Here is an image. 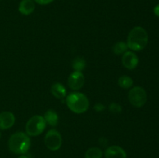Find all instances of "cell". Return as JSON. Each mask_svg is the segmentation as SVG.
<instances>
[{
    "label": "cell",
    "instance_id": "6",
    "mask_svg": "<svg viewBox=\"0 0 159 158\" xmlns=\"http://www.w3.org/2000/svg\"><path fill=\"white\" fill-rule=\"evenodd\" d=\"M44 143L47 148L51 151L58 150L62 145L61 135L56 129H51L45 135Z\"/></svg>",
    "mask_w": 159,
    "mask_h": 158
},
{
    "label": "cell",
    "instance_id": "1",
    "mask_svg": "<svg viewBox=\"0 0 159 158\" xmlns=\"http://www.w3.org/2000/svg\"><path fill=\"white\" fill-rule=\"evenodd\" d=\"M148 42V35L141 26H135L130 31L127 37V44L133 51H141L146 47Z\"/></svg>",
    "mask_w": 159,
    "mask_h": 158
},
{
    "label": "cell",
    "instance_id": "18",
    "mask_svg": "<svg viewBox=\"0 0 159 158\" xmlns=\"http://www.w3.org/2000/svg\"><path fill=\"white\" fill-rule=\"evenodd\" d=\"M109 110L114 114H118V113H120L122 112V107L120 104L113 102L109 105Z\"/></svg>",
    "mask_w": 159,
    "mask_h": 158
},
{
    "label": "cell",
    "instance_id": "15",
    "mask_svg": "<svg viewBox=\"0 0 159 158\" xmlns=\"http://www.w3.org/2000/svg\"><path fill=\"white\" fill-rule=\"evenodd\" d=\"M103 152L99 147H91L85 153V158H102Z\"/></svg>",
    "mask_w": 159,
    "mask_h": 158
},
{
    "label": "cell",
    "instance_id": "12",
    "mask_svg": "<svg viewBox=\"0 0 159 158\" xmlns=\"http://www.w3.org/2000/svg\"><path fill=\"white\" fill-rule=\"evenodd\" d=\"M43 119H44L45 122L47 124L52 127H55L57 125L59 121V117L57 113L54 110L49 109L44 113L43 116Z\"/></svg>",
    "mask_w": 159,
    "mask_h": 158
},
{
    "label": "cell",
    "instance_id": "11",
    "mask_svg": "<svg viewBox=\"0 0 159 158\" xmlns=\"http://www.w3.org/2000/svg\"><path fill=\"white\" fill-rule=\"evenodd\" d=\"M35 2L34 0H22L19 5V12L24 15H29L35 10Z\"/></svg>",
    "mask_w": 159,
    "mask_h": 158
},
{
    "label": "cell",
    "instance_id": "14",
    "mask_svg": "<svg viewBox=\"0 0 159 158\" xmlns=\"http://www.w3.org/2000/svg\"><path fill=\"white\" fill-rule=\"evenodd\" d=\"M134 81L130 77L127 75H123L118 79V85L121 88L128 89L133 86Z\"/></svg>",
    "mask_w": 159,
    "mask_h": 158
},
{
    "label": "cell",
    "instance_id": "24",
    "mask_svg": "<svg viewBox=\"0 0 159 158\" xmlns=\"http://www.w3.org/2000/svg\"><path fill=\"white\" fill-rule=\"evenodd\" d=\"M0 1H1V0H0Z\"/></svg>",
    "mask_w": 159,
    "mask_h": 158
},
{
    "label": "cell",
    "instance_id": "10",
    "mask_svg": "<svg viewBox=\"0 0 159 158\" xmlns=\"http://www.w3.org/2000/svg\"><path fill=\"white\" fill-rule=\"evenodd\" d=\"M104 156L106 158H127V153L120 146L113 145L106 150Z\"/></svg>",
    "mask_w": 159,
    "mask_h": 158
},
{
    "label": "cell",
    "instance_id": "4",
    "mask_svg": "<svg viewBox=\"0 0 159 158\" xmlns=\"http://www.w3.org/2000/svg\"><path fill=\"white\" fill-rule=\"evenodd\" d=\"M47 126L43 116L36 115L32 116L26 124V133L29 136H37L44 131Z\"/></svg>",
    "mask_w": 159,
    "mask_h": 158
},
{
    "label": "cell",
    "instance_id": "19",
    "mask_svg": "<svg viewBox=\"0 0 159 158\" xmlns=\"http://www.w3.org/2000/svg\"><path fill=\"white\" fill-rule=\"evenodd\" d=\"M94 109L95 111L96 112H102L104 109H105V106L102 105V103H96V105H94Z\"/></svg>",
    "mask_w": 159,
    "mask_h": 158
},
{
    "label": "cell",
    "instance_id": "13",
    "mask_svg": "<svg viewBox=\"0 0 159 158\" xmlns=\"http://www.w3.org/2000/svg\"><path fill=\"white\" fill-rule=\"evenodd\" d=\"M51 94L57 99H63L67 95V90L65 87L61 83H54L51 88Z\"/></svg>",
    "mask_w": 159,
    "mask_h": 158
},
{
    "label": "cell",
    "instance_id": "20",
    "mask_svg": "<svg viewBox=\"0 0 159 158\" xmlns=\"http://www.w3.org/2000/svg\"><path fill=\"white\" fill-rule=\"evenodd\" d=\"M34 1L39 5H48L54 0H34Z\"/></svg>",
    "mask_w": 159,
    "mask_h": 158
},
{
    "label": "cell",
    "instance_id": "9",
    "mask_svg": "<svg viewBox=\"0 0 159 158\" xmlns=\"http://www.w3.org/2000/svg\"><path fill=\"white\" fill-rule=\"evenodd\" d=\"M15 116L11 112H2L0 113V129H9L15 123Z\"/></svg>",
    "mask_w": 159,
    "mask_h": 158
},
{
    "label": "cell",
    "instance_id": "23",
    "mask_svg": "<svg viewBox=\"0 0 159 158\" xmlns=\"http://www.w3.org/2000/svg\"><path fill=\"white\" fill-rule=\"evenodd\" d=\"M0 139H1V133H0Z\"/></svg>",
    "mask_w": 159,
    "mask_h": 158
},
{
    "label": "cell",
    "instance_id": "3",
    "mask_svg": "<svg viewBox=\"0 0 159 158\" xmlns=\"http://www.w3.org/2000/svg\"><path fill=\"white\" fill-rule=\"evenodd\" d=\"M66 104L70 110L76 114L85 112L89 107V102L85 94L81 92H73L66 97Z\"/></svg>",
    "mask_w": 159,
    "mask_h": 158
},
{
    "label": "cell",
    "instance_id": "8",
    "mask_svg": "<svg viewBox=\"0 0 159 158\" xmlns=\"http://www.w3.org/2000/svg\"><path fill=\"white\" fill-rule=\"evenodd\" d=\"M138 57L132 51H127L122 56V64L125 68L128 70H134L138 64Z\"/></svg>",
    "mask_w": 159,
    "mask_h": 158
},
{
    "label": "cell",
    "instance_id": "21",
    "mask_svg": "<svg viewBox=\"0 0 159 158\" xmlns=\"http://www.w3.org/2000/svg\"><path fill=\"white\" fill-rule=\"evenodd\" d=\"M154 13L156 16L159 17V4L157 5L155 8H154Z\"/></svg>",
    "mask_w": 159,
    "mask_h": 158
},
{
    "label": "cell",
    "instance_id": "2",
    "mask_svg": "<svg viewBox=\"0 0 159 158\" xmlns=\"http://www.w3.org/2000/svg\"><path fill=\"white\" fill-rule=\"evenodd\" d=\"M30 144V139L26 133L17 132L9 137L8 147L12 153L22 155L27 153Z\"/></svg>",
    "mask_w": 159,
    "mask_h": 158
},
{
    "label": "cell",
    "instance_id": "17",
    "mask_svg": "<svg viewBox=\"0 0 159 158\" xmlns=\"http://www.w3.org/2000/svg\"><path fill=\"white\" fill-rule=\"evenodd\" d=\"M127 49H128V46L126 42L119 41L115 43L114 46H113V52L116 55H121L127 52Z\"/></svg>",
    "mask_w": 159,
    "mask_h": 158
},
{
    "label": "cell",
    "instance_id": "22",
    "mask_svg": "<svg viewBox=\"0 0 159 158\" xmlns=\"http://www.w3.org/2000/svg\"><path fill=\"white\" fill-rule=\"evenodd\" d=\"M18 158H29V157H28L27 156H26V155H24V154H22L21 156H19Z\"/></svg>",
    "mask_w": 159,
    "mask_h": 158
},
{
    "label": "cell",
    "instance_id": "16",
    "mask_svg": "<svg viewBox=\"0 0 159 158\" xmlns=\"http://www.w3.org/2000/svg\"><path fill=\"white\" fill-rule=\"evenodd\" d=\"M86 66L85 59L81 57H77L73 60L72 61V68L74 69V71H79L82 72Z\"/></svg>",
    "mask_w": 159,
    "mask_h": 158
},
{
    "label": "cell",
    "instance_id": "7",
    "mask_svg": "<svg viewBox=\"0 0 159 158\" xmlns=\"http://www.w3.org/2000/svg\"><path fill=\"white\" fill-rule=\"evenodd\" d=\"M85 84V76L82 72L73 71L68 79V85L71 90L78 91L83 87Z\"/></svg>",
    "mask_w": 159,
    "mask_h": 158
},
{
    "label": "cell",
    "instance_id": "5",
    "mask_svg": "<svg viewBox=\"0 0 159 158\" xmlns=\"http://www.w3.org/2000/svg\"><path fill=\"white\" fill-rule=\"evenodd\" d=\"M128 100L133 106L141 108L147 102V93L145 90L140 86H135L128 93Z\"/></svg>",
    "mask_w": 159,
    "mask_h": 158
}]
</instances>
